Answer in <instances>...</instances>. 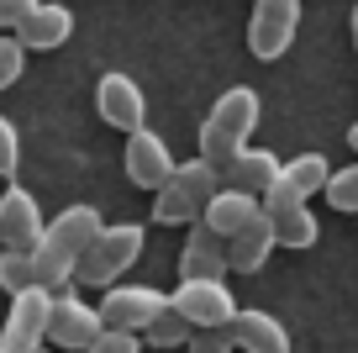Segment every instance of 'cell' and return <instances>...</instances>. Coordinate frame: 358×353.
Returning <instances> with one entry per match:
<instances>
[{
  "label": "cell",
  "instance_id": "cell-1",
  "mask_svg": "<svg viewBox=\"0 0 358 353\" xmlns=\"http://www.w3.org/2000/svg\"><path fill=\"white\" fill-rule=\"evenodd\" d=\"M258 111H264L258 90H248V85L222 90L216 106H211V116L201 122V153L195 158L222 174V169L237 158V148H248V137H253V127H258Z\"/></svg>",
  "mask_w": 358,
  "mask_h": 353
},
{
  "label": "cell",
  "instance_id": "cell-2",
  "mask_svg": "<svg viewBox=\"0 0 358 353\" xmlns=\"http://www.w3.org/2000/svg\"><path fill=\"white\" fill-rule=\"evenodd\" d=\"M216 190H222V174L211 164H201V158H185V164H174V174L153 195V221H164V227H195Z\"/></svg>",
  "mask_w": 358,
  "mask_h": 353
},
{
  "label": "cell",
  "instance_id": "cell-3",
  "mask_svg": "<svg viewBox=\"0 0 358 353\" xmlns=\"http://www.w3.org/2000/svg\"><path fill=\"white\" fill-rule=\"evenodd\" d=\"M143 237H148L143 221H111V227H106L101 237L85 248V258H79V269H74V290H79V285L111 290L116 279H122L127 269L143 258Z\"/></svg>",
  "mask_w": 358,
  "mask_h": 353
},
{
  "label": "cell",
  "instance_id": "cell-4",
  "mask_svg": "<svg viewBox=\"0 0 358 353\" xmlns=\"http://www.w3.org/2000/svg\"><path fill=\"white\" fill-rule=\"evenodd\" d=\"M169 311L190 332H211V327H232L237 296L227 279H179V290L169 296Z\"/></svg>",
  "mask_w": 358,
  "mask_h": 353
},
{
  "label": "cell",
  "instance_id": "cell-5",
  "mask_svg": "<svg viewBox=\"0 0 358 353\" xmlns=\"http://www.w3.org/2000/svg\"><path fill=\"white\" fill-rule=\"evenodd\" d=\"M95 116H101L106 127H116V132H143L148 127V100H143V85H137L132 74H122V69H106L101 85H95Z\"/></svg>",
  "mask_w": 358,
  "mask_h": 353
},
{
  "label": "cell",
  "instance_id": "cell-6",
  "mask_svg": "<svg viewBox=\"0 0 358 353\" xmlns=\"http://www.w3.org/2000/svg\"><path fill=\"white\" fill-rule=\"evenodd\" d=\"M295 32H301V0H253V16H248V48H253V58L290 53Z\"/></svg>",
  "mask_w": 358,
  "mask_h": 353
},
{
  "label": "cell",
  "instance_id": "cell-7",
  "mask_svg": "<svg viewBox=\"0 0 358 353\" xmlns=\"http://www.w3.org/2000/svg\"><path fill=\"white\" fill-rule=\"evenodd\" d=\"M48 311H53V296L48 290H22L11 296V311H6V327H0V353H37L48 342Z\"/></svg>",
  "mask_w": 358,
  "mask_h": 353
},
{
  "label": "cell",
  "instance_id": "cell-8",
  "mask_svg": "<svg viewBox=\"0 0 358 353\" xmlns=\"http://www.w3.org/2000/svg\"><path fill=\"white\" fill-rule=\"evenodd\" d=\"M327 153H295L280 164V179L268 185V195L258 200L264 211H285V206H311V195H322L327 185Z\"/></svg>",
  "mask_w": 358,
  "mask_h": 353
},
{
  "label": "cell",
  "instance_id": "cell-9",
  "mask_svg": "<svg viewBox=\"0 0 358 353\" xmlns=\"http://www.w3.org/2000/svg\"><path fill=\"white\" fill-rule=\"evenodd\" d=\"M164 306H169V296L153 290V285H111L106 300L95 306V317H101V327H111V332H143Z\"/></svg>",
  "mask_w": 358,
  "mask_h": 353
},
{
  "label": "cell",
  "instance_id": "cell-10",
  "mask_svg": "<svg viewBox=\"0 0 358 353\" xmlns=\"http://www.w3.org/2000/svg\"><path fill=\"white\" fill-rule=\"evenodd\" d=\"M95 338H101V317H95V306L79 300V290L53 296V311H48V342L64 348V353H85Z\"/></svg>",
  "mask_w": 358,
  "mask_h": 353
},
{
  "label": "cell",
  "instance_id": "cell-11",
  "mask_svg": "<svg viewBox=\"0 0 358 353\" xmlns=\"http://www.w3.org/2000/svg\"><path fill=\"white\" fill-rule=\"evenodd\" d=\"M43 206L27 185H6L0 195V248H11V254H32L37 237H43Z\"/></svg>",
  "mask_w": 358,
  "mask_h": 353
},
{
  "label": "cell",
  "instance_id": "cell-12",
  "mask_svg": "<svg viewBox=\"0 0 358 353\" xmlns=\"http://www.w3.org/2000/svg\"><path fill=\"white\" fill-rule=\"evenodd\" d=\"M174 174V153H169V143L153 132V127H143V132L127 137V179H132L137 190H164V179Z\"/></svg>",
  "mask_w": 358,
  "mask_h": 353
},
{
  "label": "cell",
  "instance_id": "cell-13",
  "mask_svg": "<svg viewBox=\"0 0 358 353\" xmlns=\"http://www.w3.org/2000/svg\"><path fill=\"white\" fill-rule=\"evenodd\" d=\"M232 348H243V353H295V342H290V327H285L274 311H258V306H237V317H232Z\"/></svg>",
  "mask_w": 358,
  "mask_h": 353
},
{
  "label": "cell",
  "instance_id": "cell-14",
  "mask_svg": "<svg viewBox=\"0 0 358 353\" xmlns=\"http://www.w3.org/2000/svg\"><path fill=\"white\" fill-rule=\"evenodd\" d=\"M280 164L285 158L274 153V148H237V158L222 169V190H237V195H253V200H264L268 195V185L280 179Z\"/></svg>",
  "mask_w": 358,
  "mask_h": 353
},
{
  "label": "cell",
  "instance_id": "cell-15",
  "mask_svg": "<svg viewBox=\"0 0 358 353\" xmlns=\"http://www.w3.org/2000/svg\"><path fill=\"white\" fill-rule=\"evenodd\" d=\"M179 279H227V243L206 221H195L179 248Z\"/></svg>",
  "mask_w": 358,
  "mask_h": 353
},
{
  "label": "cell",
  "instance_id": "cell-16",
  "mask_svg": "<svg viewBox=\"0 0 358 353\" xmlns=\"http://www.w3.org/2000/svg\"><path fill=\"white\" fill-rule=\"evenodd\" d=\"M11 37L22 43V53H53V48H64L74 37V11L69 6H37Z\"/></svg>",
  "mask_w": 358,
  "mask_h": 353
},
{
  "label": "cell",
  "instance_id": "cell-17",
  "mask_svg": "<svg viewBox=\"0 0 358 353\" xmlns=\"http://www.w3.org/2000/svg\"><path fill=\"white\" fill-rule=\"evenodd\" d=\"M258 216H264V206H258L253 195H237V190H216L201 221L216 232V237H222V243H232L237 232H243V227H253Z\"/></svg>",
  "mask_w": 358,
  "mask_h": 353
},
{
  "label": "cell",
  "instance_id": "cell-18",
  "mask_svg": "<svg viewBox=\"0 0 358 353\" xmlns=\"http://www.w3.org/2000/svg\"><path fill=\"white\" fill-rule=\"evenodd\" d=\"M101 232H106V216H101L95 206H69L64 216H53V221L43 227V237H53V243H64L74 258H85V248L95 243Z\"/></svg>",
  "mask_w": 358,
  "mask_h": 353
},
{
  "label": "cell",
  "instance_id": "cell-19",
  "mask_svg": "<svg viewBox=\"0 0 358 353\" xmlns=\"http://www.w3.org/2000/svg\"><path fill=\"white\" fill-rule=\"evenodd\" d=\"M268 254H274V232H268V216H258L253 227H243L227 243V275H258V269L268 264Z\"/></svg>",
  "mask_w": 358,
  "mask_h": 353
},
{
  "label": "cell",
  "instance_id": "cell-20",
  "mask_svg": "<svg viewBox=\"0 0 358 353\" xmlns=\"http://www.w3.org/2000/svg\"><path fill=\"white\" fill-rule=\"evenodd\" d=\"M264 216H268V232H274V248H311L322 237L311 206H285V211H264Z\"/></svg>",
  "mask_w": 358,
  "mask_h": 353
},
{
  "label": "cell",
  "instance_id": "cell-21",
  "mask_svg": "<svg viewBox=\"0 0 358 353\" xmlns=\"http://www.w3.org/2000/svg\"><path fill=\"white\" fill-rule=\"evenodd\" d=\"M322 195L332 200V211H348V216H353V211H358V164L332 169V174H327V185H322Z\"/></svg>",
  "mask_w": 358,
  "mask_h": 353
},
{
  "label": "cell",
  "instance_id": "cell-22",
  "mask_svg": "<svg viewBox=\"0 0 358 353\" xmlns=\"http://www.w3.org/2000/svg\"><path fill=\"white\" fill-rule=\"evenodd\" d=\"M137 338H148L153 348H185V342H190V327H185V321H179L174 311L164 306V311H158V317L148 321L143 332H137Z\"/></svg>",
  "mask_w": 358,
  "mask_h": 353
},
{
  "label": "cell",
  "instance_id": "cell-23",
  "mask_svg": "<svg viewBox=\"0 0 358 353\" xmlns=\"http://www.w3.org/2000/svg\"><path fill=\"white\" fill-rule=\"evenodd\" d=\"M0 290H6V296L32 290V254H11V248H0Z\"/></svg>",
  "mask_w": 358,
  "mask_h": 353
},
{
  "label": "cell",
  "instance_id": "cell-24",
  "mask_svg": "<svg viewBox=\"0 0 358 353\" xmlns=\"http://www.w3.org/2000/svg\"><path fill=\"white\" fill-rule=\"evenodd\" d=\"M16 164H22V137H16L11 116L0 111V179H11V174H16Z\"/></svg>",
  "mask_w": 358,
  "mask_h": 353
},
{
  "label": "cell",
  "instance_id": "cell-25",
  "mask_svg": "<svg viewBox=\"0 0 358 353\" xmlns=\"http://www.w3.org/2000/svg\"><path fill=\"white\" fill-rule=\"evenodd\" d=\"M22 69H27L22 43H16V37H0V90H11L16 79H22Z\"/></svg>",
  "mask_w": 358,
  "mask_h": 353
},
{
  "label": "cell",
  "instance_id": "cell-26",
  "mask_svg": "<svg viewBox=\"0 0 358 353\" xmlns=\"http://www.w3.org/2000/svg\"><path fill=\"white\" fill-rule=\"evenodd\" d=\"M85 353H143V338H137V332H111V327H101V338L90 342Z\"/></svg>",
  "mask_w": 358,
  "mask_h": 353
},
{
  "label": "cell",
  "instance_id": "cell-27",
  "mask_svg": "<svg viewBox=\"0 0 358 353\" xmlns=\"http://www.w3.org/2000/svg\"><path fill=\"white\" fill-rule=\"evenodd\" d=\"M185 353H232V332H227V327H211V332H190Z\"/></svg>",
  "mask_w": 358,
  "mask_h": 353
},
{
  "label": "cell",
  "instance_id": "cell-28",
  "mask_svg": "<svg viewBox=\"0 0 358 353\" xmlns=\"http://www.w3.org/2000/svg\"><path fill=\"white\" fill-rule=\"evenodd\" d=\"M37 6H43V0H0V32H16Z\"/></svg>",
  "mask_w": 358,
  "mask_h": 353
},
{
  "label": "cell",
  "instance_id": "cell-29",
  "mask_svg": "<svg viewBox=\"0 0 358 353\" xmlns=\"http://www.w3.org/2000/svg\"><path fill=\"white\" fill-rule=\"evenodd\" d=\"M348 143H353V153H358V122H353V127H348Z\"/></svg>",
  "mask_w": 358,
  "mask_h": 353
},
{
  "label": "cell",
  "instance_id": "cell-30",
  "mask_svg": "<svg viewBox=\"0 0 358 353\" xmlns=\"http://www.w3.org/2000/svg\"><path fill=\"white\" fill-rule=\"evenodd\" d=\"M353 48H358V6H353Z\"/></svg>",
  "mask_w": 358,
  "mask_h": 353
},
{
  "label": "cell",
  "instance_id": "cell-31",
  "mask_svg": "<svg viewBox=\"0 0 358 353\" xmlns=\"http://www.w3.org/2000/svg\"><path fill=\"white\" fill-rule=\"evenodd\" d=\"M37 353H48V348H37Z\"/></svg>",
  "mask_w": 358,
  "mask_h": 353
}]
</instances>
